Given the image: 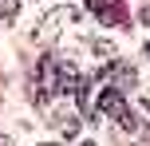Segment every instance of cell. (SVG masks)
Instances as JSON below:
<instances>
[{
    "label": "cell",
    "mask_w": 150,
    "mask_h": 146,
    "mask_svg": "<svg viewBox=\"0 0 150 146\" xmlns=\"http://www.w3.org/2000/svg\"><path fill=\"white\" fill-rule=\"evenodd\" d=\"M75 83H79V75H75L71 59H59L55 51L40 55V63H36V103L40 107H47L55 95L75 91Z\"/></svg>",
    "instance_id": "1"
},
{
    "label": "cell",
    "mask_w": 150,
    "mask_h": 146,
    "mask_svg": "<svg viewBox=\"0 0 150 146\" xmlns=\"http://www.w3.org/2000/svg\"><path fill=\"white\" fill-rule=\"evenodd\" d=\"M59 39H71V44H83V39H87V28H83V20H79L75 8H55V12H47L44 24L36 28V44L55 47Z\"/></svg>",
    "instance_id": "2"
},
{
    "label": "cell",
    "mask_w": 150,
    "mask_h": 146,
    "mask_svg": "<svg viewBox=\"0 0 150 146\" xmlns=\"http://www.w3.org/2000/svg\"><path fill=\"white\" fill-rule=\"evenodd\" d=\"M87 8H91V16L95 20H103V24H111V28H127V8H122V0H87Z\"/></svg>",
    "instance_id": "3"
},
{
    "label": "cell",
    "mask_w": 150,
    "mask_h": 146,
    "mask_svg": "<svg viewBox=\"0 0 150 146\" xmlns=\"http://www.w3.org/2000/svg\"><path fill=\"white\" fill-rule=\"evenodd\" d=\"M103 79L115 91H130V87H134V67H130V63H111V67L103 71Z\"/></svg>",
    "instance_id": "4"
},
{
    "label": "cell",
    "mask_w": 150,
    "mask_h": 146,
    "mask_svg": "<svg viewBox=\"0 0 150 146\" xmlns=\"http://www.w3.org/2000/svg\"><path fill=\"white\" fill-rule=\"evenodd\" d=\"M12 12H16V0H0V20H8Z\"/></svg>",
    "instance_id": "5"
},
{
    "label": "cell",
    "mask_w": 150,
    "mask_h": 146,
    "mask_svg": "<svg viewBox=\"0 0 150 146\" xmlns=\"http://www.w3.org/2000/svg\"><path fill=\"white\" fill-rule=\"evenodd\" d=\"M142 24H150V8H142Z\"/></svg>",
    "instance_id": "6"
},
{
    "label": "cell",
    "mask_w": 150,
    "mask_h": 146,
    "mask_svg": "<svg viewBox=\"0 0 150 146\" xmlns=\"http://www.w3.org/2000/svg\"><path fill=\"white\" fill-rule=\"evenodd\" d=\"M142 103H146V111H150V91H146V95H142Z\"/></svg>",
    "instance_id": "7"
},
{
    "label": "cell",
    "mask_w": 150,
    "mask_h": 146,
    "mask_svg": "<svg viewBox=\"0 0 150 146\" xmlns=\"http://www.w3.org/2000/svg\"><path fill=\"white\" fill-rule=\"evenodd\" d=\"M0 146H8V138H4V134H0Z\"/></svg>",
    "instance_id": "8"
},
{
    "label": "cell",
    "mask_w": 150,
    "mask_h": 146,
    "mask_svg": "<svg viewBox=\"0 0 150 146\" xmlns=\"http://www.w3.org/2000/svg\"><path fill=\"white\" fill-rule=\"evenodd\" d=\"M146 55H150V44H146Z\"/></svg>",
    "instance_id": "9"
},
{
    "label": "cell",
    "mask_w": 150,
    "mask_h": 146,
    "mask_svg": "<svg viewBox=\"0 0 150 146\" xmlns=\"http://www.w3.org/2000/svg\"><path fill=\"white\" fill-rule=\"evenodd\" d=\"M83 146H91V142H83Z\"/></svg>",
    "instance_id": "10"
}]
</instances>
